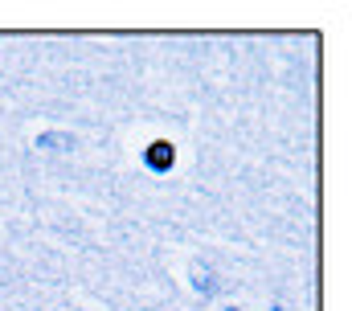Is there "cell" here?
<instances>
[{"label": "cell", "instance_id": "obj_1", "mask_svg": "<svg viewBox=\"0 0 352 311\" xmlns=\"http://www.w3.org/2000/svg\"><path fill=\"white\" fill-rule=\"evenodd\" d=\"M168 144H156V148H152V152H148V160H152V168H168Z\"/></svg>", "mask_w": 352, "mask_h": 311}]
</instances>
